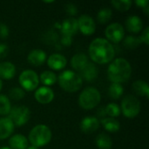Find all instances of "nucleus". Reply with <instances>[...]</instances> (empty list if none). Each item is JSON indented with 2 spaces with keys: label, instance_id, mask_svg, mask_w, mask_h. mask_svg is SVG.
<instances>
[{
  "label": "nucleus",
  "instance_id": "37",
  "mask_svg": "<svg viewBox=\"0 0 149 149\" xmlns=\"http://www.w3.org/2000/svg\"><path fill=\"white\" fill-rule=\"evenodd\" d=\"M72 37L62 35V38H61V43H62V45H65V46L71 45V44H72Z\"/></svg>",
  "mask_w": 149,
  "mask_h": 149
},
{
  "label": "nucleus",
  "instance_id": "30",
  "mask_svg": "<svg viewBox=\"0 0 149 149\" xmlns=\"http://www.w3.org/2000/svg\"><path fill=\"white\" fill-rule=\"evenodd\" d=\"M105 110L107 115H108L110 118H116L120 116L121 113L120 107L115 103H109L107 107H105Z\"/></svg>",
  "mask_w": 149,
  "mask_h": 149
},
{
  "label": "nucleus",
  "instance_id": "38",
  "mask_svg": "<svg viewBox=\"0 0 149 149\" xmlns=\"http://www.w3.org/2000/svg\"><path fill=\"white\" fill-rule=\"evenodd\" d=\"M135 3L139 6V7H141V8H144V7H146L147 5H148L149 4V2L148 0H138V1H135Z\"/></svg>",
  "mask_w": 149,
  "mask_h": 149
},
{
  "label": "nucleus",
  "instance_id": "23",
  "mask_svg": "<svg viewBox=\"0 0 149 149\" xmlns=\"http://www.w3.org/2000/svg\"><path fill=\"white\" fill-rule=\"evenodd\" d=\"M38 78L40 79L41 83L44 84L45 86H47V87H49L51 86H53L58 81L57 75L52 71H45V72H43Z\"/></svg>",
  "mask_w": 149,
  "mask_h": 149
},
{
  "label": "nucleus",
  "instance_id": "13",
  "mask_svg": "<svg viewBox=\"0 0 149 149\" xmlns=\"http://www.w3.org/2000/svg\"><path fill=\"white\" fill-rule=\"evenodd\" d=\"M79 31L78 21L74 17H69L63 21L61 25V33L64 36L72 37Z\"/></svg>",
  "mask_w": 149,
  "mask_h": 149
},
{
  "label": "nucleus",
  "instance_id": "3",
  "mask_svg": "<svg viewBox=\"0 0 149 149\" xmlns=\"http://www.w3.org/2000/svg\"><path fill=\"white\" fill-rule=\"evenodd\" d=\"M58 80L60 87L67 93H75L79 91L83 85V79L80 75L70 70L61 72Z\"/></svg>",
  "mask_w": 149,
  "mask_h": 149
},
{
  "label": "nucleus",
  "instance_id": "7",
  "mask_svg": "<svg viewBox=\"0 0 149 149\" xmlns=\"http://www.w3.org/2000/svg\"><path fill=\"white\" fill-rule=\"evenodd\" d=\"M31 117L30 109L25 106L14 107L10 109L8 118L15 127H22L26 124Z\"/></svg>",
  "mask_w": 149,
  "mask_h": 149
},
{
  "label": "nucleus",
  "instance_id": "41",
  "mask_svg": "<svg viewBox=\"0 0 149 149\" xmlns=\"http://www.w3.org/2000/svg\"><path fill=\"white\" fill-rule=\"evenodd\" d=\"M26 149H38V148H36V147H34V146H30V147H28Z\"/></svg>",
  "mask_w": 149,
  "mask_h": 149
},
{
  "label": "nucleus",
  "instance_id": "11",
  "mask_svg": "<svg viewBox=\"0 0 149 149\" xmlns=\"http://www.w3.org/2000/svg\"><path fill=\"white\" fill-rule=\"evenodd\" d=\"M34 97H35V100L38 103L45 105V104L51 103L53 100L54 93L50 87L42 86L36 90V92L34 93Z\"/></svg>",
  "mask_w": 149,
  "mask_h": 149
},
{
  "label": "nucleus",
  "instance_id": "20",
  "mask_svg": "<svg viewBox=\"0 0 149 149\" xmlns=\"http://www.w3.org/2000/svg\"><path fill=\"white\" fill-rule=\"evenodd\" d=\"M10 149H26L29 147L28 139L22 134H15L9 140Z\"/></svg>",
  "mask_w": 149,
  "mask_h": 149
},
{
  "label": "nucleus",
  "instance_id": "31",
  "mask_svg": "<svg viewBox=\"0 0 149 149\" xmlns=\"http://www.w3.org/2000/svg\"><path fill=\"white\" fill-rule=\"evenodd\" d=\"M141 44V41L140 38L135 37V36H128L124 40L125 47H127V49H131V50L137 48Z\"/></svg>",
  "mask_w": 149,
  "mask_h": 149
},
{
  "label": "nucleus",
  "instance_id": "29",
  "mask_svg": "<svg viewBox=\"0 0 149 149\" xmlns=\"http://www.w3.org/2000/svg\"><path fill=\"white\" fill-rule=\"evenodd\" d=\"M112 5L120 11H127L132 6L131 0H113L111 2Z\"/></svg>",
  "mask_w": 149,
  "mask_h": 149
},
{
  "label": "nucleus",
  "instance_id": "32",
  "mask_svg": "<svg viewBox=\"0 0 149 149\" xmlns=\"http://www.w3.org/2000/svg\"><path fill=\"white\" fill-rule=\"evenodd\" d=\"M25 95L24 91L20 87H13L9 92V97L14 100H20Z\"/></svg>",
  "mask_w": 149,
  "mask_h": 149
},
{
  "label": "nucleus",
  "instance_id": "1",
  "mask_svg": "<svg viewBox=\"0 0 149 149\" xmlns=\"http://www.w3.org/2000/svg\"><path fill=\"white\" fill-rule=\"evenodd\" d=\"M89 56L97 64L105 65L113 60L115 50L113 45L106 38H97L89 45Z\"/></svg>",
  "mask_w": 149,
  "mask_h": 149
},
{
  "label": "nucleus",
  "instance_id": "6",
  "mask_svg": "<svg viewBox=\"0 0 149 149\" xmlns=\"http://www.w3.org/2000/svg\"><path fill=\"white\" fill-rule=\"evenodd\" d=\"M122 113L128 119L135 118L141 112V102L134 95H127L121 100Z\"/></svg>",
  "mask_w": 149,
  "mask_h": 149
},
{
  "label": "nucleus",
  "instance_id": "8",
  "mask_svg": "<svg viewBox=\"0 0 149 149\" xmlns=\"http://www.w3.org/2000/svg\"><path fill=\"white\" fill-rule=\"evenodd\" d=\"M18 81L22 89L27 92L36 90L39 85L38 75L32 70H25L22 72L19 75Z\"/></svg>",
  "mask_w": 149,
  "mask_h": 149
},
{
  "label": "nucleus",
  "instance_id": "26",
  "mask_svg": "<svg viewBox=\"0 0 149 149\" xmlns=\"http://www.w3.org/2000/svg\"><path fill=\"white\" fill-rule=\"evenodd\" d=\"M124 93V88L121 84L112 83L108 88V94L113 100H119Z\"/></svg>",
  "mask_w": 149,
  "mask_h": 149
},
{
  "label": "nucleus",
  "instance_id": "34",
  "mask_svg": "<svg viewBox=\"0 0 149 149\" xmlns=\"http://www.w3.org/2000/svg\"><path fill=\"white\" fill-rule=\"evenodd\" d=\"M9 33H10V31H9L8 26L5 24L0 23V38L2 39L7 38L9 36Z\"/></svg>",
  "mask_w": 149,
  "mask_h": 149
},
{
  "label": "nucleus",
  "instance_id": "21",
  "mask_svg": "<svg viewBox=\"0 0 149 149\" xmlns=\"http://www.w3.org/2000/svg\"><path fill=\"white\" fill-rule=\"evenodd\" d=\"M88 57L83 53V52H79L76 53L72 58H71V65L72 67L76 70L80 72L88 63Z\"/></svg>",
  "mask_w": 149,
  "mask_h": 149
},
{
  "label": "nucleus",
  "instance_id": "24",
  "mask_svg": "<svg viewBox=\"0 0 149 149\" xmlns=\"http://www.w3.org/2000/svg\"><path fill=\"white\" fill-rule=\"evenodd\" d=\"M96 146L99 149H111L113 146L112 139L107 134H100L96 137Z\"/></svg>",
  "mask_w": 149,
  "mask_h": 149
},
{
  "label": "nucleus",
  "instance_id": "2",
  "mask_svg": "<svg viewBox=\"0 0 149 149\" xmlns=\"http://www.w3.org/2000/svg\"><path fill=\"white\" fill-rule=\"evenodd\" d=\"M131 75L132 66L123 58H118L113 60L107 69V76L112 83H125L130 79Z\"/></svg>",
  "mask_w": 149,
  "mask_h": 149
},
{
  "label": "nucleus",
  "instance_id": "18",
  "mask_svg": "<svg viewBox=\"0 0 149 149\" xmlns=\"http://www.w3.org/2000/svg\"><path fill=\"white\" fill-rule=\"evenodd\" d=\"M16 74V66L11 62L0 63V79H11Z\"/></svg>",
  "mask_w": 149,
  "mask_h": 149
},
{
  "label": "nucleus",
  "instance_id": "19",
  "mask_svg": "<svg viewBox=\"0 0 149 149\" xmlns=\"http://www.w3.org/2000/svg\"><path fill=\"white\" fill-rule=\"evenodd\" d=\"M127 30L132 33H138L142 31L143 23L138 16H130L126 20Z\"/></svg>",
  "mask_w": 149,
  "mask_h": 149
},
{
  "label": "nucleus",
  "instance_id": "12",
  "mask_svg": "<svg viewBox=\"0 0 149 149\" xmlns=\"http://www.w3.org/2000/svg\"><path fill=\"white\" fill-rule=\"evenodd\" d=\"M100 120L93 116H86L80 122V129L83 133L90 134L97 131L100 127Z\"/></svg>",
  "mask_w": 149,
  "mask_h": 149
},
{
  "label": "nucleus",
  "instance_id": "33",
  "mask_svg": "<svg viewBox=\"0 0 149 149\" xmlns=\"http://www.w3.org/2000/svg\"><path fill=\"white\" fill-rule=\"evenodd\" d=\"M65 10L66 11V13L70 16H75L78 13V8L77 6L72 3H69L65 6Z\"/></svg>",
  "mask_w": 149,
  "mask_h": 149
},
{
  "label": "nucleus",
  "instance_id": "4",
  "mask_svg": "<svg viewBox=\"0 0 149 149\" xmlns=\"http://www.w3.org/2000/svg\"><path fill=\"white\" fill-rule=\"evenodd\" d=\"M52 140L51 129L43 124L34 127L29 134L28 141L36 148H41L47 145Z\"/></svg>",
  "mask_w": 149,
  "mask_h": 149
},
{
  "label": "nucleus",
  "instance_id": "36",
  "mask_svg": "<svg viewBox=\"0 0 149 149\" xmlns=\"http://www.w3.org/2000/svg\"><path fill=\"white\" fill-rule=\"evenodd\" d=\"M9 53V48L5 44H0V59L4 58Z\"/></svg>",
  "mask_w": 149,
  "mask_h": 149
},
{
  "label": "nucleus",
  "instance_id": "40",
  "mask_svg": "<svg viewBox=\"0 0 149 149\" xmlns=\"http://www.w3.org/2000/svg\"><path fill=\"white\" fill-rule=\"evenodd\" d=\"M148 9H149L148 5H147L146 7H144V8H143V11L145 12V14H146L147 16H148V15H149V10H148Z\"/></svg>",
  "mask_w": 149,
  "mask_h": 149
},
{
  "label": "nucleus",
  "instance_id": "9",
  "mask_svg": "<svg viewBox=\"0 0 149 149\" xmlns=\"http://www.w3.org/2000/svg\"><path fill=\"white\" fill-rule=\"evenodd\" d=\"M124 35V28L119 23H113L109 24L105 30V36L107 38V40H108L110 43H120L123 39Z\"/></svg>",
  "mask_w": 149,
  "mask_h": 149
},
{
  "label": "nucleus",
  "instance_id": "17",
  "mask_svg": "<svg viewBox=\"0 0 149 149\" xmlns=\"http://www.w3.org/2000/svg\"><path fill=\"white\" fill-rule=\"evenodd\" d=\"M15 126L8 117L0 118V140H4L9 138L13 131Z\"/></svg>",
  "mask_w": 149,
  "mask_h": 149
},
{
  "label": "nucleus",
  "instance_id": "35",
  "mask_svg": "<svg viewBox=\"0 0 149 149\" xmlns=\"http://www.w3.org/2000/svg\"><path fill=\"white\" fill-rule=\"evenodd\" d=\"M141 43H144L145 45H149V27H146L143 31L141 35V37H139Z\"/></svg>",
  "mask_w": 149,
  "mask_h": 149
},
{
  "label": "nucleus",
  "instance_id": "27",
  "mask_svg": "<svg viewBox=\"0 0 149 149\" xmlns=\"http://www.w3.org/2000/svg\"><path fill=\"white\" fill-rule=\"evenodd\" d=\"M112 16H113V12L111 9L103 8L99 10L97 14V20L100 24H107L111 20Z\"/></svg>",
  "mask_w": 149,
  "mask_h": 149
},
{
  "label": "nucleus",
  "instance_id": "10",
  "mask_svg": "<svg viewBox=\"0 0 149 149\" xmlns=\"http://www.w3.org/2000/svg\"><path fill=\"white\" fill-rule=\"evenodd\" d=\"M77 21H78L79 30L81 31L82 34L86 36H90L95 32V30H96L95 22L93 18L90 17L89 15H86V14L81 15L79 17V19H77Z\"/></svg>",
  "mask_w": 149,
  "mask_h": 149
},
{
  "label": "nucleus",
  "instance_id": "14",
  "mask_svg": "<svg viewBox=\"0 0 149 149\" xmlns=\"http://www.w3.org/2000/svg\"><path fill=\"white\" fill-rule=\"evenodd\" d=\"M66 64H67V60L65 57L59 53L52 54L47 59L48 66L55 71H59L64 69L66 66Z\"/></svg>",
  "mask_w": 149,
  "mask_h": 149
},
{
  "label": "nucleus",
  "instance_id": "39",
  "mask_svg": "<svg viewBox=\"0 0 149 149\" xmlns=\"http://www.w3.org/2000/svg\"><path fill=\"white\" fill-rule=\"evenodd\" d=\"M98 116H99L100 118H102V119L106 118L107 113H106V110H105V107H101L98 110Z\"/></svg>",
  "mask_w": 149,
  "mask_h": 149
},
{
  "label": "nucleus",
  "instance_id": "22",
  "mask_svg": "<svg viewBox=\"0 0 149 149\" xmlns=\"http://www.w3.org/2000/svg\"><path fill=\"white\" fill-rule=\"evenodd\" d=\"M101 124L106 131L109 133H117L120 129V122L115 120L114 118L106 117L101 120Z\"/></svg>",
  "mask_w": 149,
  "mask_h": 149
},
{
  "label": "nucleus",
  "instance_id": "43",
  "mask_svg": "<svg viewBox=\"0 0 149 149\" xmlns=\"http://www.w3.org/2000/svg\"><path fill=\"white\" fill-rule=\"evenodd\" d=\"M0 149H10V148H8V147H2V148H0Z\"/></svg>",
  "mask_w": 149,
  "mask_h": 149
},
{
  "label": "nucleus",
  "instance_id": "28",
  "mask_svg": "<svg viewBox=\"0 0 149 149\" xmlns=\"http://www.w3.org/2000/svg\"><path fill=\"white\" fill-rule=\"evenodd\" d=\"M11 109L9 97L4 94H0V115H8Z\"/></svg>",
  "mask_w": 149,
  "mask_h": 149
},
{
  "label": "nucleus",
  "instance_id": "25",
  "mask_svg": "<svg viewBox=\"0 0 149 149\" xmlns=\"http://www.w3.org/2000/svg\"><path fill=\"white\" fill-rule=\"evenodd\" d=\"M133 88L134 92L140 95V96H144L146 98H148L149 96V86L148 82L144 80H137L134 81L133 84Z\"/></svg>",
  "mask_w": 149,
  "mask_h": 149
},
{
  "label": "nucleus",
  "instance_id": "42",
  "mask_svg": "<svg viewBox=\"0 0 149 149\" xmlns=\"http://www.w3.org/2000/svg\"><path fill=\"white\" fill-rule=\"evenodd\" d=\"M2 88H3V81H2V79H0V91L2 90Z\"/></svg>",
  "mask_w": 149,
  "mask_h": 149
},
{
  "label": "nucleus",
  "instance_id": "5",
  "mask_svg": "<svg viewBox=\"0 0 149 149\" xmlns=\"http://www.w3.org/2000/svg\"><path fill=\"white\" fill-rule=\"evenodd\" d=\"M101 100V95L95 87L89 86L85 88L79 96V105L86 110L96 107Z\"/></svg>",
  "mask_w": 149,
  "mask_h": 149
},
{
  "label": "nucleus",
  "instance_id": "15",
  "mask_svg": "<svg viewBox=\"0 0 149 149\" xmlns=\"http://www.w3.org/2000/svg\"><path fill=\"white\" fill-rule=\"evenodd\" d=\"M28 62L34 66L42 65L46 60V53L40 49H34L27 56Z\"/></svg>",
  "mask_w": 149,
  "mask_h": 149
},
{
  "label": "nucleus",
  "instance_id": "16",
  "mask_svg": "<svg viewBox=\"0 0 149 149\" xmlns=\"http://www.w3.org/2000/svg\"><path fill=\"white\" fill-rule=\"evenodd\" d=\"M98 68L93 62H88L87 65L80 71V77L82 79H85L88 82L95 80L98 77Z\"/></svg>",
  "mask_w": 149,
  "mask_h": 149
}]
</instances>
